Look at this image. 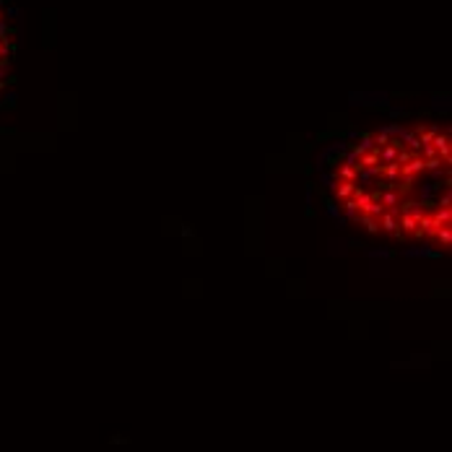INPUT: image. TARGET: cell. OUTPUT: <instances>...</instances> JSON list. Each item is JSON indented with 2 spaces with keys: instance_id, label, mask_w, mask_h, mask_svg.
Returning <instances> with one entry per match:
<instances>
[{
  "instance_id": "cell-2",
  "label": "cell",
  "mask_w": 452,
  "mask_h": 452,
  "mask_svg": "<svg viewBox=\"0 0 452 452\" xmlns=\"http://www.w3.org/2000/svg\"><path fill=\"white\" fill-rule=\"evenodd\" d=\"M421 172H423V159L419 153H413L411 161L400 164V177H416V174H421Z\"/></svg>"
},
{
  "instance_id": "cell-4",
  "label": "cell",
  "mask_w": 452,
  "mask_h": 452,
  "mask_svg": "<svg viewBox=\"0 0 452 452\" xmlns=\"http://www.w3.org/2000/svg\"><path fill=\"white\" fill-rule=\"evenodd\" d=\"M335 180H343V182H359V169L343 161V164L338 167V172H335Z\"/></svg>"
},
{
  "instance_id": "cell-8",
  "label": "cell",
  "mask_w": 452,
  "mask_h": 452,
  "mask_svg": "<svg viewBox=\"0 0 452 452\" xmlns=\"http://www.w3.org/2000/svg\"><path fill=\"white\" fill-rule=\"evenodd\" d=\"M385 211H387V208L382 206L380 200H372V203H369V206L362 211V213H364V216H374V218H380V216L385 213Z\"/></svg>"
},
{
  "instance_id": "cell-9",
  "label": "cell",
  "mask_w": 452,
  "mask_h": 452,
  "mask_svg": "<svg viewBox=\"0 0 452 452\" xmlns=\"http://www.w3.org/2000/svg\"><path fill=\"white\" fill-rule=\"evenodd\" d=\"M450 200H452V198H450V187H447V190H445V195H442V198H439V203H437V208H450Z\"/></svg>"
},
{
  "instance_id": "cell-6",
  "label": "cell",
  "mask_w": 452,
  "mask_h": 452,
  "mask_svg": "<svg viewBox=\"0 0 452 452\" xmlns=\"http://www.w3.org/2000/svg\"><path fill=\"white\" fill-rule=\"evenodd\" d=\"M434 239L442 244V250H450V244H452V229H450V226H442Z\"/></svg>"
},
{
  "instance_id": "cell-3",
  "label": "cell",
  "mask_w": 452,
  "mask_h": 452,
  "mask_svg": "<svg viewBox=\"0 0 452 452\" xmlns=\"http://www.w3.org/2000/svg\"><path fill=\"white\" fill-rule=\"evenodd\" d=\"M335 182H338V184H333V195H335L338 200H346V198L354 195L356 182H343V180H335Z\"/></svg>"
},
{
  "instance_id": "cell-5",
  "label": "cell",
  "mask_w": 452,
  "mask_h": 452,
  "mask_svg": "<svg viewBox=\"0 0 452 452\" xmlns=\"http://www.w3.org/2000/svg\"><path fill=\"white\" fill-rule=\"evenodd\" d=\"M400 200H403V195H400L398 190H382L380 192V203H382L385 208H398Z\"/></svg>"
},
{
  "instance_id": "cell-1",
  "label": "cell",
  "mask_w": 452,
  "mask_h": 452,
  "mask_svg": "<svg viewBox=\"0 0 452 452\" xmlns=\"http://www.w3.org/2000/svg\"><path fill=\"white\" fill-rule=\"evenodd\" d=\"M377 221H380V232L395 234V232H398V208H387Z\"/></svg>"
},
{
  "instance_id": "cell-7",
  "label": "cell",
  "mask_w": 452,
  "mask_h": 452,
  "mask_svg": "<svg viewBox=\"0 0 452 452\" xmlns=\"http://www.w3.org/2000/svg\"><path fill=\"white\" fill-rule=\"evenodd\" d=\"M359 224H364V226H366V232L380 234V221H377L374 216H364V213H359Z\"/></svg>"
}]
</instances>
